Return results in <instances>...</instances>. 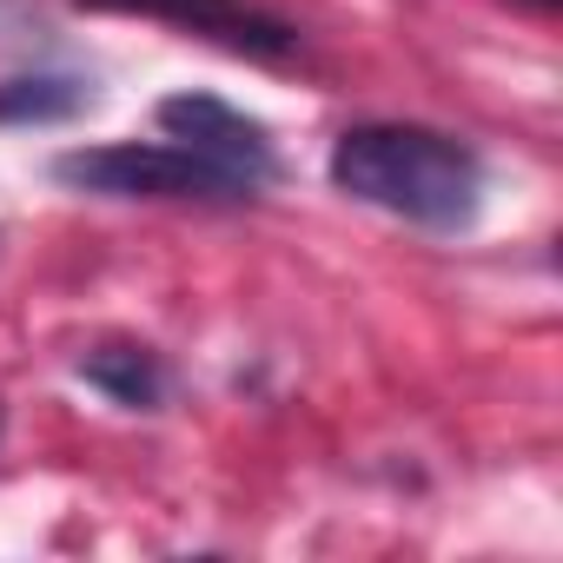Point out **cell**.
<instances>
[{
    "mask_svg": "<svg viewBox=\"0 0 563 563\" xmlns=\"http://www.w3.org/2000/svg\"><path fill=\"white\" fill-rule=\"evenodd\" d=\"M332 186L411 219V225H464L484 199V166L464 140L438 133V126H411V120H372L339 133L332 146Z\"/></svg>",
    "mask_w": 563,
    "mask_h": 563,
    "instance_id": "1",
    "label": "cell"
},
{
    "mask_svg": "<svg viewBox=\"0 0 563 563\" xmlns=\"http://www.w3.org/2000/svg\"><path fill=\"white\" fill-rule=\"evenodd\" d=\"M67 186L100 199H245L252 179L212 166L206 153L179 140H120V146H80L54 166Z\"/></svg>",
    "mask_w": 563,
    "mask_h": 563,
    "instance_id": "2",
    "label": "cell"
},
{
    "mask_svg": "<svg viewBox=\"0 0 563 563\" xmlns=\"http://www.w3.org/2000/svg\"><path fill=\"white\" fill-rule=\"evenodd\" d=\"M93 8H113V14H146V21H166L179 34H199L225 54H252V60H286L299 47V34L286 21H272L245 0H93Z\"/></svg>",
    "mask_w": 563,
    "mask_h": 563,
    "instance_id": "3",
    "label": "cell"
},
{
    "mask_svg": "<svg viewBox=\"0 0 563 563\" xmlns=\"http://www.w3.org/2000/svg\"><path fill=\"white\" fill-rule=\"evenodd\" d=\"M159 133L179 140V146H192V153H206L212 166L252 179V186L272 173V140H265V126L245 120L239 107L212 100V93H173V100H159Z\"/></svg>",
    "mask_w": 563,
    "mask_h": 563,
    "instance_id": "4",
    "label": "cell"
},
{
    "mask_svg": "<svg viewBox=\"0 0 563 563\" xmlns=\"http://www.w3.org/2000/svg\"><path fill=\"white\" fill-rule=\"evenodd\" d=\"M80 372H87L107 398H120V405H133V411L159 398V365H153L146 345H100V352L80 358Z\"/></svg>",
    "mask_w": 563,
    "mask_h": 563,
    "instance_id": "5",
    "label": "cell"
},
{
    "mask_svg": "<svg viewBox=\"0 0 563 563\" xmlns=\"http://www.w3.org/2000/svg\"><path fill=\"white\" fill-rule=\"evenodd\" d=\"M80 107H87V87L80 80H54V74L0 87V120H67Z\"/></svg>",
    "mask_w": 563,
    "mask_h": 563,
    "instance_id": "6",
    "label": "cell"
}]
</instances>
